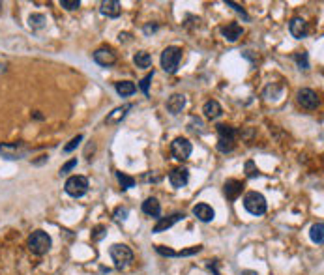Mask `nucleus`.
<instances>
[{
    "label": "nucleus",
    "mask_w": 324,
    "mask_h": 275,
    "mask_svg": "<svg viewBox=\"0 0 324 275\" xmlns=\"http://www.w3.org/2000/svg\"><path fill=\"white\" fill-rule=\"evenodd\" d=\"M109 255H111L113 262H115V266H117L118 269L126 268V266H129V264L133 262V251L129 249L128 245H124V244L111 245Z\"/></svg>",
    "instance_id": "1"
},
{
    "label": "nucleus",
    "mask_w": 324,
    "mask_h": 275,
    "mask_svg": "<svg viewBox=\"0 0 324 275\" xmlns=\"http://www.w3.org/2000/svg\"><path fill=\"white\" fill-rule=\"evenodd\" d=\"M51 236L45 230H34L28 238V249L34 253V255H45L47 251L51 249Z\"/></svg>",
    "instance_id": "2"
},
{
    "label": "nucleus",
    "mask_w": 324,
    "mask_h": 275,
    "mask_svg": "<svg viewBox=\"0 0 324 275\" xmlns=\"http://www.w3.org/2000/svg\"><path fill=\"white\" fill-rule=\"evenodd\" d=\"M180 60H182V49L180 47H167L161 53V67L167 73H176Z\"/></svg>",
    "instance_id": "3"
},
{
    "label": "nucleus",
    "mask_w": 324,
    "mask_h": 275,
    "mask_svg": "<svg viewBox=\"0 0 324 275\" xmlns=\"http://www.w3.org/2000/svg\"><path fill=\"white\" fill-rule=\"evenodd\" d=\"M244 208L251 215H263L266 212V199L261 193H257V191H249L244 197Z\"/></svg>",
    "instance_id": "4"
},
{
    "label": "nucleus",
    "mask_w": 324,
    "mask_h": 275,
    "mask_svg": "<svg viewBox=\"0 0 324 275\" xmlns=\"http://www.w3.org/2000/svg\"><path fill=\"white\" fill-rule=\"evenodd\" d=\"M64 189L69 197H75V199H79L83 197L88 191V180L85 176H81V174H75V176H69L66 180V185H64Z\"/></svg>",
    "instance_id": "5"
},
{
    "label": "nucleus",
    "mask_w": 324,
    "mask_h": 275,
    "mask_svg": "<svg viewBox=\"0 0 324 275\" xmlns=\"http://www.w3.org/2000/svg\"><path fill=\"white\" fill-rule=\"evenodd\" d=\"M191 152H193V146H191V142L188 141V139H184V137H176V139L171 142V153L178 161H186V159L191 155Z\"/></svg>",
    "instance_id": "6"
},
{
    "label": "nucleus",
    "mask_w": 324,
    "mask_h": 275,
    "mask_svg": "<svg viewBox=\"0 0 324 275\" xmlns=\"http://www.w3.org/2000/svg\"><path fill=\"white\" fill-rule=\"evenodd\" d=\"M296 99H298V103L307 110H313L318 107V96L317 92H313L311 88H300L298 94H296Z\"/></svg>",
    "instance_id": "7"
},
{
    "label": "nucleus",
    "mask_w": 324,
    "mask_h": 275,
    "mask_svg": "<svg viewBox=\"0 0 324 275\" xmlns=\"http://www.w3.org/2000/svg\"><path fill=\"white\" fill-rule=\"evenodd\" d=\"M169 182H171L172 187L182 189V187H186L188 182H190V171H188V169H184V167L172 169V171L169 172Z\"/></svg>",
    "instance_id": "8"
},
{
    "label": "nucleus",
    "mask_w": 324,
    "mask_h": 275,
    "mask_svg": "<svg viewBox=\"0 0 324 275\" xmlns=\"http://www.w3.org/2000/svg\"><path fill=\"white\" fill-rule=\"evenodd\" d=\"M242 191H244V182H240V180H227L225 185H223V193L229 201H236L240 195H242Z\"/></svg>",
    "instance_id": "9"
},
{
    "label": "nucleus",
    "mask_w": 324,
    "mask_h": 275,
    "mask_svg": "<svg viewBox=\"0 0 324 275\" xmlns=\"http://www.w3.org/2000/svg\"><path fill=\"white\" fill-rule=\"evenodd\" d=\"M193 215H195L199 221H202V223H210V221H214L215 212L210 204L201 202V204H195V206H193Z\"/></svg>",
    "instance_id": "10"
},
{
    "label": "nucleus",
    "mask_w": 324,
    "mask_h": 275,
    "mask_svg": "<svg viewBox=\"0 0 324 275\" xmlns=\"http://www.w3.org/2000/svg\"><path fill=\"white\" fill-rule=\"evenodd\" d=\"M99 12L105 17L117 19L120 15V12H122V8H120V2H117V0H103L99 4Z\"/></svg>",
    "instance_id": "11"
},
{
    "label": "nucleus",
    "mask_w": 324,
    "mask_h": 275,
    "mask_svg": "<svg viewBox=\"0 0 324 275\" xmlns=\"http://www.w3.org/2000/svg\"><path fill=\"white\" fill-rule=\"evenodd\" d=\"M94 60L98 62L99 66H113L115 62H117V55L113 53V49L109 47H101L94 53Z\"/></svg>",
    "instance_id": "12"
},
{
    "label": "nucleus",
    "mask_w": 324,
    "mask_h": 275,
    "mask_svg": "<svg viewBox=\"0 0 324 275\" xmlns=\"http://www.w3.org/2000/svg\"><path fill=\"white\" fill-rule=\"evenodd\" d=\"M289 30H291V34H293L296 40H302V37H306L307 34V23L302 17H294L291 19Z\"/></svg>",
    "instance_id": "13"
},
{
    "label": "nucleus",
    "mask_w": 324,
    "mask_h": 275,
    "mask_svg": "<svg viewBox=\"0 0 324 275\" xmlns=\"http://www.w3.org/2000/svg\"><path fill=\"white\" fill-rule=\"evenodd\" d=\"M184 107H186V96L184 94H172L171 98L167 99V110L171 114H180Z\"/></svg>",
    "instance_id": "14"
},
{
    "label": "nucleus",
    "mask_w": 324,
    "mask_h": 275,
    "mask_svg": "<svg viewBox=\"0 0 324 275\" xmlns=\"http://www.w3.org/2000/svg\"><path fill=\"white\" fill-rule=\"evenodd\" d=\"M0 153L6 159H21L26 153V150L19 144H0Z\"/></svg>",
    "instance_id": "15"
},
{
    "label": "nucleus",
    "mask_w": 324,
    "mask_h": 275,
    "mask_svg": "<svg viewBox=\"0 0 324 275\" xmlns=\"http://www.w3.org/2000/svg\"><path fill=\"white\" fill-rule=\"evenodd\" d=\"M221 34H223V37H225L227 42H238V37H242V34H244V30H242V26L238 25V23H231V25H227L221 28Z\"/></svg>",
    "instance_id": "16"
},
{
    "label": "nucleus",
    "mask_w": 324,
    "mask_h": 275,
    "mask_svg": "<svg viewBox=\"0 0 324 275\" xmlns=\"http://www.w3.org/2000/svg\"><path fill=\"white\" fill-rule=\"evenodd\" d=\"M184 219V214H172L169 215V217H161V219L156 223V226H154V232H165L167 228H171L174 223H178V221Z\"/></svg>",
    "instance_id": "17"
},
{
    "label": "nucleus",
    "mask_w": 324,
    "mask_h": 275,
    "mask_svg": "<svg viewBox=\"0 0 324 275\" xmlns=\"http://www.w3.org/2000/svg\"><path fill=\"white\" fill-rule=\"evenodd\" d=\"M142 212L147 215H152V217H159L161 215V206H159L158 199H154V197L147 199L142 202Z\"/></svg>",
    "instance_id": "18"
},
{
    "label": "nucleus",
    "mask_w": 324,
    "mask_h": 275,
    "mask_svg": "<svg viewBox=\"0 0 324 275\" xmlns=\"http://www.w3.org/2000/svg\"><path fill=\"white\" fill-rule=\"evenodd\" d=\"M115 88H117L118 96H122V98H128V96H131V94L137 92V86H135V83H131V81H118L117 85H115Z\"/></svg>",
    "instance_id": "19"
},
{
    "label": "nucleus",
    "mask_w": 324,
    "mask_h": 275,
    "mask_svg": "<svg viewBox=\"0 0 324 275\" xmlns=\"http://www.w3.org/2000/svg\"><path fill=\"white\" fill-rule=\"evenodd\" d=\"M202 112L206 114V118H218L223 112L221 110V105L215 101V99H210V101H206L204 103V107H202Z\"/></svg>",
    "instance_id": "20"
},
{
    "label": "nucleus",
    "mask_w": 324,
    "mask_h": 275,
    "mask_svg": "<svg viewBox=\"0 0 324 275\" xmlns=\"http://www.w3.org/2000/svg\"><path fill=\"white\" fill-rule=\"evenodd\" d=\"M218 135H220V139H225V141H234V139H236V129H234L233 126L220 124V126H218Z\"/></svg>",
    "instance_id": "21"
},
{
    "label": "nucleus",
    "mask_w": 324,
    "mask_h": 275,
    "mask_svg": "<svg viewBox=\"0 0 324 275\" xmlns=\"http://www.w3.org/2000/svg\"><path fill=\"white\" fill-rule=\"evenodd\" d=\"M133 62L137 67H150L152 66V56L148 55L147 51H139V53H135Z\"/></svg>",
    "instance_id": "22"
},
{
    "label": "nucleus",
    "mask_w": 324,
    "mask_h": 275,
    "mask_svg": "<svg viewBox=\"0 0 324 275\" xmlns=\"http://www.w3.org/2000/svg\"><path fill=\"white\" fill-rule=\"evenodd\" d=\"M309 236H311V240L315 242V244L322 245L324 242V225L318 221V223H315V225L311 226V230H309Z\"/></svg>",
    "instance_id": "23"
},
{
    "label": "nucleus",
    "mask_w": 324,
    "mask_h": 275,
    "mask_svg": "<svg viewBox=\"0 0 324 275\" xmlns=\"http://www.w3.org/2000/svg\"><path fill=\"white\" fill-rule=\"evenodd\" d=\"M129 109H131V105H124V107H118V109H115V110H113V114H109V116H107V124H115V122H118V120H122Z\"/></svg>",
    "instance_id": "24"
},
{
    "label": "nucleus",
    "mask_w": 324,
    "mask_h": 275,
    "mask_svg": "<svg viewBox=\"0 0 324 275\" xmlns=\"http://www.w3.org/2000/svg\"><path fill=\"white\" fill-rule=\"evenodd\" d=\"M117 180H118V183H120V187H122L124 191L131 189V187L135 185V178L128 176V174H124V172H117Z\"/></svg>",
    "instance_id": "25"
},
{
    "label": "nucleus",
    "mask_w": 324,
    "mask_h": 275,
    "mask_svg": "<svg viewBox=\"0 0 324 275\" xmlns=\"http://www.w3.org/2000/svg\"><path fill=\"white\" fill-rule=\"evenodd\" d=\"M28 23H30V28H42V26H45L47 19L43 17V15H30Z\"/></svg>",
    "instance_id": "26"
},
{
    "label": "nucleus",
    "mask_w": 324,
    "mask_h": 275,
    "mask_svg": "<svg viewBox=\"0 0 324 275\" xmlns=\"http://www.w3.org/2000/svg\"><path fill=\"white\" fill-rule=\"evenodd\" d=\"M218 150H220V152H223V153L233 152V150H234V141H225V139H220V141H218Z\"/></svg>",
    "instance_id": "27"
},
{
    "label": "nucleus",
    "mask_w": 324,
    "mask_h": 275,
    "mask_svg": "<svg viewBox=\"0 0 324 275\" xmlns=\"http://www.w3.org/2000/svg\"><path fill=\"white\" fill-rule=\"evenodd\" d=\"M60 6L67 12H74V10H79L81 2L79 0H60Z\"/></svg>",
    "instance_id": "28"
},
{
    "label": "nucleus",
    "mask_w": 324,
    "mask_h": 275,
    "mask_svg": "<svg viewBox=\"0 0 324 275\" xmlns=\"http://www.w3.org/2000/svg\"><path fill=\"white\" fill-rule=\"evenodd\" d=\"M245 174H247V178H255L259 176V169L255 167V163L253 161H245Z\"/></svg>",
    "instance_id": "29"
},
{
    "label": "nucleus",
    "mask_w": 324,
    "mask_h": 275,
    "mask_svg": "<svg viewBox=\"0 0 324 275\" xmlns=\"http://www.w3.org/2000/svg\"><path fill=\"white\" fill-rule=\"evenodd\" d=\"M294 58H296V62H298L300 69H307V67H309V64H307V55H306V53H296V55H294Z\"/></svg>",
    "instance_id": "30"
},
{
    "label": "nucleus",
    "mask_w": 324,
    "mask_h": 275,
    "mask_svg": "<svg viewBox=\"0 0 324 275\" xmlns=\"http://www.w3.org/2000/svg\"><path fill=\"white\" fill-rule=\"evenodd\" d=\"M152 77H154V69L147 75V77H145V79L141 81V85H139V88L142 90V94H145V96H148V86H150V81H152Z\"/></svg>",
    "instance_id": "31"
},
{
    "label": "nucleus",
    "mask_w": 324,
    "mask_h": 275,
    "mask_svg": "<svg viewBox=\"0 0 324 275\" xmlns=\"http://www.w3.org/2000/svg\"><path fill=\"white\" fill-rule=\"evenodd\" d=\"M81 141H83V135H77V137H74V139H71V141H69L66 146H64V152H71V150H75Z\"/></svg>",
    "instance_id": "32"
},
{
    "label": "nucleus",
    "mask_w": 324,
    "mask_h": 275,
    "mask_svg": "<svg viewBox=\"0 0 324 275\" xmlns=\"http://www.w3.org/2000/svg\"><path fill=\"white\" fill-rule=\"evenodd\" d=\"M128 208H117V212H115V221L117 223H122V221H126V217H128Z\"/></svg>",
    "instance_id": "33"
},
{
    "label": "nucleus",
    "mask_w": 324,
    "mask_h": 275,
    "mask_svg": "<svg viewBox=\"0 0 324 275\" xmlns=\"http://www.w3.org/2000/svg\"><path fill=\"white\" fill-rule=\"evenodd\" d=\"M105 230H107V228H105L103 225L96 226V228H94V232H92V240H96V242H99V240H101V238L105 236Z\"/></svg>",
    "instance_id": "34"
},
{
    "label": "nucleus",
    "mask_w": 324,
    "mask_h": 275,
    "mask_svg": "<svg viewBox=\"0 0 324 275\" xmlns=\"http://www.w3.org/2000/svg\"><path fill=\"white\" fill-rule=\"evenodd\" d=\"M225 4H227V6L234 8V12H236V13H240V15H242V17H244V19H249V17H247V13L244 12V8L240 6V4H236V2H231V0H227Z\"/></svg>",
    "instance_id": "35"
},
{
    "label": "nucleus",
    "mask_w": 324,
    "mask_h": 275,
    "mask_svg": "<svg viewBox=\"0 0 324 275\" xmlns=\"http://www.w3.org/2000/svg\"><path fill=\"white\" fill-rule=\"evenodd\" d=\"M75 165H77V159H71V161H67L66 165H64V167L60 169V174H67V172L71 171V169H74Z\"/></svg>",
    "instance_id": "36"
},
{
    "label": "nucleus",
    "mask_w": 324,
    "mask_h": 275,
    "mask_svg": "<svg viewBox=\"0 0 324 275\" xmlns=\"http://www.w3.org/2000/svg\"><path fill=\"white\" fill-rule=\"evenodd\" d=\"M156 28H158V26H156V25H152V26L148 25V26H145V32H147V34H148V32H154V30H156Z\"/></svg>",
    "instance_id": "37"
},
{
    "label": "nucleus",
    "mask_w": 324,
    "mask_h": 275,
    "mask_svg": "<svg viewBox=\"0 0 324 275\" xmlns=\"http://www.w3.org/2000/svg\"><path fill=\"white\" fill-rule=\"evenodd\" d=\"M242 275H257V271H249L247 269V271H242Z\"/></svg>",
    "instance_id": "38"
}]
</instances>
